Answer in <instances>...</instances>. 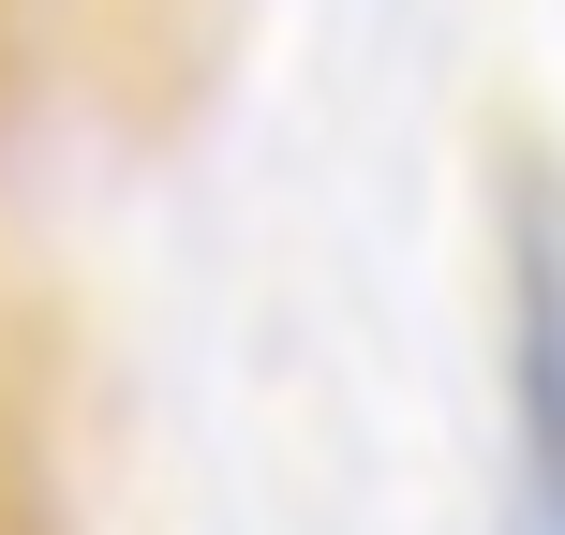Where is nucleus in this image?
Returning a JSON list of instances; mask_svg holds the SVG:
<instances>
[{"instance_id":"obj_1","label":"nucleus","mask_w":565,"mask_h":535,"mask_svg":"<svg viewBox=\"0 0 565 535\" xmlns=\"http://www.w3.org/2000/svg\"><path fill=\"white\" fill-rule=\"evenodd\" d=\"M0 535H75L45 491V387H30L15 342H0Z\"/></svg>"}]
</instances>
